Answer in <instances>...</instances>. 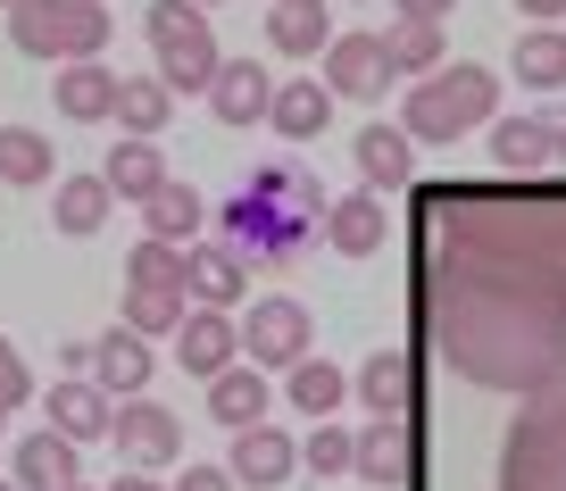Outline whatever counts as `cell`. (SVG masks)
Here are the masks:
<instances>
[{"mask_svg":"<svg viewBox=\"0 0 566 491\" xmlns=\"http://www.w3.org/2000/svg\"><path fill=\"white\" fill-rule=\"evenodd\" d=\"M424 334L467 384L542 400L566 384V283H549L542 267L483 259V250L433 242L417 283Z\"/></svg>","mask_w":566,"mask_h":491,"instance_id":"obj_1","label":"cell"},{"mask_svg":"<svg viewBox=\"0 0 566 491\" xmlns=\"http://www.w3.org/2000/svg\"><path fill=\"white\" fill-rule=\"evenodd\" d=\"M325 209H334L325 184L283 150V158H266V167H250L242 192L226 200V250L242 267H283L325 233Z\"/></svg>","mask_w":566,"mask_h":491,"instance_id":"obj_2","label":"cell"},{"mask_svg":"<svg viewBox=\"0 0 566 491\" xmlns=\"http://www.w3.org/2000/svg\"><path fill=\"white\" fill-rule=\"evenodd\" d=\"M433 233L483 259L542 267L549 283H566V200H525V192H442Z\"/></svg>","mask_w":566,"mask_h":491,"instance_id":"obj_3","label":"cell"},{"mask_svg":"<svg viewBox=\"0 0 566 491\" xmlns=\"http://www.w3.org/2000/svg\"><path fill=\"white\" fill-rule=\"evenodd\" d=\"M492 117H500V75L467 67V59L433 67L424 84H408V101H400L408 142H459V134H475V125H492Z\"/></svg>","mask_w":566,"mask_h":491,"instance_id":"obj_4","label":"cell"},{"mask_svg":"<svg viewBox=\"0 0 566 491\" xmlns=\"http://www.w3.org/2000/svg\"><path fill=\"white\" fill-rule=\"evenodd\" d=\"M9 42L25 59H51V67H84L108 51V0H18Z\"/></svg>","mask_w":566,"mask_h":491,"instance_id":"obj_5","label":"cell"},{"mask_svg":"<svg viewBox=\"0 0 566 491\" xmlns=\"http://www.w3.org/2000/svg\"><path fill=\"white\" fill-rule=\"evenodd\" d=\"M500 491H566V384L525 400L500 433Z\"/></svg>","mask_w":566,"mask_h":491,"instance_id":"obj_6","label":"cell"},{"mask_svg":"<svg viewBox=\"0 0 566 491\" xmlns=\"http://www.w3.org/2000/svg\"><path fill=\"white\" fill-rule=\"evenodd\" d=\"M142 34H150V59H159L167 92H209L217 67H226V51L209 34V9H192V0H150Z\"/></svg>","mask_w":566,"mask_h":491,"instance_id":"obj_7","label":"cell"},{"mask_svg":"<svg viewBox=\"0 0 566 491\" xmlns=\"http://www.w3.org/2000/svg\"><path fill=\"white\" fill-rule=\"evenodd\" d=\"M308 334H317V325H308L301 300H292V292H266V300H250V316H242V358H250L259 375H266V367L292 375V367L308 358Z\"/></svg>","mask_w":566,"mask_h":491,"instance_id":"obj_8","label":"cell"},{"mask_svg":"<svg viewBox=\"0 0 566 491\" xmlns=\"http://www.w3.org/2000/svg\"><path fill=\"white\" fill-rule=\"evenodd\" d=\"M117 458L134 474H159V467H184V425L167 417L159 400H117V425H108Z\"/></svg>","mask_w":566,"mask_h":491,"instance_id":"obj_9","label":"cell"},{"mask_svg":"<svg viewBox=\"0 0 566 491\" xmlns=\"http://www.w3.org/2000/svg\"><path fill=\"white\" fill-rule=\"evenodd\" d=\"M176 367L200 375V384H217L226 367H242V325H233L226 309H192L176 334Z\"/></svg>","mask_w":566,"mask_h":491,"instance_id":"obj_10","label":"cell"},{"mask_svg":"<svg viewBox=\"0 0 566 491\" xmlns=\"http://www.w3.org/2000/svg\"><path fill=\"white\" fill-rule=\"evenodd\" d=\"M384 84H391L384 34H334V51H325V92H334V101H384Z\"/></svg>","mask_w":566,"mask_h":491,"instance_id":"obj_11","label":"cell"},{"mask_svg":"<svg viewBox=\"0 0 566 491\" xmlns=\"http://www.w3.org/2000/svg\"><path fill=\"white\" fill-rule=\"evenodd\" d=\"M226 474H233V483H250V491H275V483L301 474V441L283 433V425H250V433H233Z\"/></svg>","mask_w":566,"mask_h":491,"instance_id":"obj_12","label":"cell"},{"mask_svg":"<svg viewBox=\"0 0 566 491\" xmlns=\"http://www.w3.org/2000/svg\"><path fill=\"white\" fill-rule=\"evenodd\" d=\"M209 108H217V125L250 134V125L275 117V75L250 67V59H226V67H217V84H209Z\"/></svg>","mask_w":566,"mask_h":491,"instance_id":"obj_13","label":"cell"},{"mask_svg":"<svg viewBox=\"0 0 566 491\" xmlns=\"http://www.w3.org/2000/svg\"><path fill=\"white\" fill-rule=\"evenodd\" d=\"M391 242V209L384 192H350L325 209V250H342V259H375V250Z\"/></svg>","mask_w":566,"mask_h":491,"instance_id":"obj_14","label":"cell"},{"mask_svg":"<svg viewBox=\"0 0 566 491\" xmlns=\"http://www.w3.org/2000/svg\"><path fill=\"white\" fill-rule=\"evenodd\" d=\"M92 384H101L108 400H142V384H150V342H142L134 325H108V334L92 342Z\"/></svg>","mask_w":566,"mask_h":491,"instance_id":"obj_15","label":"cell"},{"mask_svg":"<svg viewBox=\"0 0 566 491\" xmlns=\"http://www.w3.org/2000/svg\"><path fill=\"white\" fill-rule=\"evenodd\" d=\"M242 283H250V267L233 259L226 242H200V250H184V300H192V309H226V316H233Z\"/></svg>","mask_w":566,"mask_h":491,"instance_id":"obj_16","label":"cell"},{"mask_svg":"<svg viewBox=\"0 0 566 491\" xmlns=\"http://www.w3.org/2000/svg\"><path fill=\"white\" fill-rule=\"evenodd\" d=\"M108 425H117V400H108L92 375H67V384H51V433H67L75 450H84V441H101Z\"/></svg>","mask_w":566,"mask_h":491,"instance_id":"obj_17","label":"cell"},{"mask_svg":"<svg viewBox=\"0 0 566 491\" xmlns=\"http://www.w3.org/2000/svg\"><path fill=\"white\" fill-rule=\"evenodd\" d=\"M408 467H417V441H408V417H375L367 433H358V458H350V474H367L375 491H400V483H408Z\"/></svg>","mask_w":566,"mask_h":491,"instance_id":"obj_18","label":"cell"},{"mask_svg":"<svg viewBox=\"0 0 566 491\" xmlns=\"http://www.w3.org/2000/svg\"><path fill=\"white\" fill-rule=\"evenodd\" d=\"M117 84H125L117 67L84 59V67H59L51 101H59V117H67V125H101V117H117Z\"/></svg>","mask_w":566,"mask_h":491,"instance_id":"obj_19","label":"cell"},{"mask_svg":"<svg viewBox=\"0 0 566 491\" xmlns=\"http://www.w3.org/2000/svg\"><path fill=\"white\" fill-rule=\"evenodd\" d=\"M266 42H275L283 59H325V51H334L325 0H275V9H266Z\"/></svg>","mask_w":566,"mask_h":491,"instance_id":"obj_20","label":"cell"},{"mask_svg":"<svg viewBox=\"0 0 566 491\" xmlns=\"http://www.w3.org/2000/svg\"><path fill=\"white\" fill-rule=\"evenodd\" d=\"M275 125L283 142H317L325 125H334V92H325V75H292V84H275Z\"/></svg>","mask_w":566,"mask_h":491,"instance_id":"obj_21","label":"cell"},{"mask_svg":"<svg viewBox=\"0 0 566 491\" xmlns=\"http://www.w3.org/2000/svg\"><path fill=\"white\" fill-rule=\"evenodd\" d=\"M350 391L367 400V417H408V400H417V358L408 351H375Z\"/></svg>","mask_w":566,"mask_h":491,"instance_id":"obj_22","label":"cell"},{"mask_svg":"<svg viewBox=\"0 0 566 491\" xmlns=\"http://www.w3.org/2000/svg\"><path fill=\"white\" fill-rule=\"evenodd\" d=\"M209 408H217V425H226V433H250V425H266V408H275V391H266V375L250 367H226L209 384Z\"/></svg>","mask_w":566,"mask_h":491,"instance_id":"obj_23","label":"cell"},{"mask_svg":"<svg viewBox=\"0 0 566 491\" xmlns=\"http://www.w3.org/2000/svg\"><path fill=\"white\" fill-rule=\"evenodd\" d=\"M283 400L301 408V417H308V425H334V408H342V400H350V375H342V367H334V358H317V351H308V358H301V367L283 375Z\"/></svg>","mask_w":566,"mask_h":491,"instance_id":"obj_24","label":"cell"},{"mask_svg":"<svg viewBox=\"0 0 566 491\" xmlns=\"http://www.w3.org/2000/svg\"><path fill=\"white\" fill-rule=\"evenodd\" d=\"M358 176H367V192H400V184L417 176V142H408L400 125H367V134H358Z\"/></svg>","mask_w":566,"mask_h":491,"instance_id":"obj_25","label":"cell"},{"mask_svg":"<svg viewBox=\"0 0 566 491\" xmlns=\"http://www.w3.org/2000/svg\"><path fill=\"white\" fill-rule=\"evenodd\" d=\"M75 483V441L67 433H25L18 441V491H67Z\"/></svg>","mask_w":566,"mask_h":491,"instance_id":"obj_26","label":"cell"},{"mask_svg":"<svg viewBox=\"0 0 566 491\" xmlns=\"http://www.w3.org/2000/svg\"><path fill=\"white\" fill-rule=\"evenodd\" d=\"M200 217H209V209H200V192H192L184 176H167L159 192L142 200V226H150V242H176V250L200 233Z\"/></svg>","mask_w":566,"mask_h":491,"instance_id":"obj_27","label":"cell"},{"mask_svg":"<svg viewBox=\"0 0 566 491\" xmlns=\"http://www.w3.org/2000/svg\"><path fill=\"white\" fill-rule=\"evenodd\" d=\"M101 176H108V192H117V200H150V192L167 184V158H159V142L125 134L117 150H108V167H101Z\"/></svg>","mask_w":566,"mask_h":491,"instance_id":"obj_28","label":"cell"},{"mask_svg":"<svg viewBox=\"0 0 566 491\" xmlns=\"http://www.w3.org/2000/svg\"><path fill=\"white\" fill-rule=\"evenodd\" d=\"M108 200H117V192H108V176H59V192H51V226L84 242V233H101Z\"/></svg>","mask_w":566,"mask_h":491,"instance_id":"obj_29","label":"cell"},{"mask_svg":"<svg viewBox=\"0 0 566 491\" xmlns=\"http://www.w3.org/2000/svg\"><path fill=\"white\" fill-rule=\"evenodd\" d=\"M384 59H391V75H433V67H450V51H442V25H417V18H391L384 25Z\"/></svg>","mask_w":566,"mask_h":491,"instance_id":"obj_30","label":"cell"},{"mask_svg":"<svg viewBox=\"0 0 566 491\" xmlns=\"http://www.w3.org/2000/svg\"><path fill=\"white\" fill-rule=\"evenodd\" d=\"M492 158L509 176H542L549 167V117H500L492 125Z\"/></svg>","mask_w":566,"mask_h":491,"instance_id":"obj_31","label":"cell"},{"mask_svg":"<svg viewBox=\"0 0 566 491\" xmlns=\"http://www.w3.org/2000/svg\"><path fill=\"white\" fill-rule=\"evenodd\" d=\"M167 117H176V92H167L159 75H125L117 84V125L125 134L150 142V134H167Z\"/></svg>","mask_w":566,"mask_h":491,"instance_id":"obj_32","label":"cell"},{"mask_svg":"<svg viewBox=\"0 0 566 491\" xmlns=\"http://www.w3.org/2000/svg\"><path fill=\"white\" fill-rule=\"evenodd\" d=\"M516 84H533V92L566 84V25H533V34H516Z\"/></svg>","mask_w":566,"mask_h":491,"instance_id":"obj_33","label":"cell"},{"mask_svg":"<svg viewBox=\"0 0 566 491\" xmlns=\"http://www.w3.org/2000/svg\"><path fill=\"white\" fill-rule=\"evenodd\" d=\"M0 184H51V134L0 125Z\"/></svg>","mask_w":566,"mask_h":491,"instance_id":"obj_34","label":"cell"},{"mask_svg":"<svg viewBox=\"0 0 566 491\" xmlns=\"http://www.w3.org/2000/svg\"><path fill=\"white\" fill-rule=\"evenodd\" d=\"M125 292H184V250L142 233L134 259H125Z\"/></svg>","mask_w":566,"mask_h":491,"instance_id":"obj_35","label":"cell"},{"mask_svg":"<svg viewBox=\"0 0 566 491\" xmlns=\"http://www.w3.org/2000/svg\"><path fill=\"white\" fill-rule=\"evenodd\" d=\"M184 316H192L184 292H125V325H134L142 342L150 334H184Z\"/></svg>","mask_w":566,"mask_h":491,"instance_id":"obj_36","label":"cell"},{"mask_svg":"<svg viewBox=\"0 0 566 491\" xmlns=\"http://www.w3.org/2000/svg\"><path fill=\"white\" fill-rule=\"evenodd\" d=\"M350 458H358V433H342V425H308L301 467H317V474H350Z\"/></svg>","mask_w":566,"mask_h":491,"instance_id":"obj_37","label":"cell"},{"mask_svg":"<svg viewBox=\"0 0 566 491\" xmlns=\"http://www.w3.org/2000/svg\"><path fill=\"white\" fill-rule=\"evenodd\" d=\"M25 391H34V375H25V358H18V342L0 334V408H18Z\"/></svg>","mask_w":566,"mask_h":491,"instance_id":"obj_38","label":"cell"},{"mask_svg":"<svg viewBox=\"0 0 566 491\" xmlns=\"http://www.w3.org/2000/svg\"><path fill=\"white\" fill-rule=\"evenodd\" d=\"M167 491H233V474L226 467H176V483Z\"/></svg>","mask_w":566,"mask_h":491,"instance_id":"obj_39","label":"cell"},{"mask_svg":"<svg viewBox=\"0 0 566 491\" xmlns=\"http://www.w3.org/2000/svg\"><path fill=\"white\" fill-rule=\"evenodd\" d=\"M459 0H400V18H417V25H442Z\"/></svg>","mask_w":566,"mask_h":491,"instance_id":"obj_40","label":"cell"},{"mask_svg":"<svg viewBox=\"0 0 566 491\" xmlns=\"http://www.w3.org/2000/svg\"><path fill=\"white\" fill-rule=\"evenodd\" d=\"M516 9H525L533 25H558V18H566V0H516Z\"/></svg>","mask_w":566,"mask_h":491,"instance_id":"obj_41","label":"cell"},{"mask_svg":"<svg viewBox=\"0 0 566 491\" xmlns=\"http://www.w3.org/2000/svg\"><path fill=\"white\" fill-rule=\"evenodd\" d=\"M549 167H566V108L549 117Z\"/></svg>","mask_w":566,"mask_h":491,"instance_id":"obj_42","label":"cell"},{"mask_svg":"<svg viewBox=\"0 0 566 491\" xmlns=\"http://www.w3.org/2000/svg\"><path fill=\"white\" fill-rule=\"evenodd\" d=\"M108 491H167V483H159V474H117Z\"/></svg>","mask_w":566,"mask_h":491,"instance_id":"obj_43","label":"cell"},{"mask_svg":"<svg viewBox=\"0 0 566 491\" xmlns=\"http://www.w3.org/2000/svg\"><path fill=\"white\" fill-rule=\"evenodd\" d=\"M192 9H217V0H192Z\"/></svg>","mask_w":566,"mask_h":491,"instance_id":"obj_44","label":"cell"},{"mask_svg":"<svg viewBox=\"0 0 566 491\" xmlns=\"http://www.w3.org/2000/svg\"><path fill=\"white\" fill-rule=\"evenodd\" d=\"M67 491H92V483H67Z\"/></svg>","mask_w":566,"mask_h":491,"instance_id":"obj_45","label":"cell"},{"mask_svg":"<svg viewBox=\"0 0 566 491\" xmlns=\"http://www.w3.org/2000/svg\"><path fill=\"white\" fill-rule=\"evenodd\" d=\"M0 9H18V0H0Z\"/></svg>","mask_w":566,"mask_h":491,"instance_id":"obj_46","label":"cell"},{"mask_svg":"<svg viewBox=\"0 0 566 491\" xmlns=\"http://www.w3.org/2000/svg\"><path fill=\"white\" fill-rule=\"evenodd\" d=\"M0 425H9V408H0Z\"/></svg>","mask_w":566,"mask_h":491,"instance_id":"obj_47","label":"cell"},{"mask_svg":"<svg viewBox=\"0 0 566 491\" xmlns=\"http://www.w3.org/2000/svg\"><path fill=\"white\" fill-rule=\"evenodd\" d=\"M0 491H18V483H0Z\"/></svg>","mask_w":566,"mask_h":491,"instance_id":"obj_48","label":"cell"}]
</instances>
